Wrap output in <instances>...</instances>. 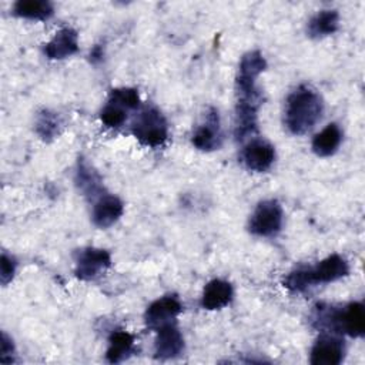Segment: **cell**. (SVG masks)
Here are the masks:
<instances>
[{"label":"cell","instance_id":"6da1fadb","mask_svg":"<svg viewBox=\"0 0 365 365\" xmlns=\"http://www.w3.org/2000/svg\"><path fill=\"white\" fill-rule=\"evenodd\" d=\"M267 61L259 50H252L241 57L235 77V140L242 141L257 131L258 110L262 104V93L257 86V78L265 70Z\"/></svg>","mask_w":365,"mask_h":365},{"label":"cell","instance_id":"7a4b0ae2","mask_svg":"<svg viewBox=\"0 0 365 365\" xmlns=\"http://www.w3.org/2000/svg\"><path fill=\"white\" fill-rule=\"evenodd\" d=\"M322 113L321 96L312 87L301 84L287 97L284 123L291 134L302 135L321 120Z\"/></svg>","mask_w":365,"mask_h":365},{"label":"cell","instance_id":"3957f363","mask_svg":"<svg viewBox=\"0 0 365 365\" xmlns=\"http://www.w3.org/2000/svg\"><path fill=\"white\" fill-rule=\"evenodd\" d=\"M348 274V261L338 254H332L319 261L317 265L299 267L288 272L282 284L289 292H304L309 287L334 282L346 277Z\"/></svg>","mask_w":365,"mask_h":365},{"label":"cell","instance_id":"277c9868","mask_svg":"<svg viewBox=\"0 0 365 365\" xmlns=\"http://www.w3.org/2000/svg\"><path fill=\"white\" fill-rule=\"evenodd\" d=\"M133 135L145 147H160L168 138V124L155 107H144L131 123Z\"/></svg>","mask_w":365,"mask_h":365},{"label":"cell","instance_id":"5b68a950","mask_svg":"<svg viewBox=\"0 0 365 365\" xmlns=\"http://www.w3.org/2000/svg\"><path fill=\"white\" fill-rule=\"evenodd\" d=\"M284 221V211L277 200H264L257 204L252 211L248 230L258 237H274L281 231Z\"/></svg>","mask_w":365,"mask_h":365},{"label":"cell","instance_id":"8992f818","mask_svg":"<svg viewBox=\"0 0 365 365\" xmlns=\"http://www.w3.org/2000/svg\"><path fill=\"white\" fill-rule=\"evenodd\" d=\"M111 265V257L107 250L86 247L76 254L74 274L81 281H91L101 275Z\"/></svg>","mask_w":365,"mask_h":365},{"label":"cell","instance_id":"52a82bcc","mask_svg":"<svg viewBox=\"0 0 365 365\" xmlns=\"http://www.w3.org/2000/svg\"><path fill=\"white\" fill-rule=\"evenodd\" d=\"M182 311V304L175 295H164L153 301L144 314V322L150 329H157L165 324L175 322V318Z\"/></svg>","mask_w":365,"mask_h":365},{"label":"cell","instance_id":"ba28073f","mask_svg":"<svg viewBox=\"0 0 365 365\" xmlns=\"http://www.w3.org/2000/svg\"><path fill=\"white\" fill-rule=\"evenodd\" d=\"M221 141L222 133L220 125V115L217 108L210 107L205 114L204 123L195 128L191 143L195 148L201 151H212L221 145Z\"/></svg>","mask_w":365,"mask_h":365},{"label":"cell","instance_id":"9c48e42d","mask_svg":"<svg viewBox=\"0 0 365 365\" xmlns=\"http://www.w3.org/2000/svg\"><path fill=\"white\" fill-rule=\"evenodd\" d=\"M275 160V148L271 143L255 138L251 140L241 151L242 164L255 173H264L269 170Z\"/></svg>","mask_w":365,"mask_h":365},{"label":"cell","instance_id":"30bf717a","mask_svg":"<svg viewBox=\"0 0 365 365\" xmlns=\"http://www.w3.org/2000/svg\"><path fill=\"white\" fill-rule=\"evenodd\" d=\"M345 355L344 341L335 335H321L311 348L309 362L312 365H338Z\"/></svg>","mask_w":365,"mask_h":365},{"label":"cell","instance_id":"8fae6325","mask_svg":"<svg viewBox=\"0 0 365 365\" xmlns=\"http://www.w3.org/2000/svg\"><path fill=\"white\" fill-rule=\"evenodd\" d=\"M154 354L158 359H171L182 354L184 338L177 327V322L165 324L155 329Z\"/></svg>","mask_w":365,"mask_h":365},{"label":"cell","instance_id":"7c38bea8","mask_svg":"<svg viewBox=\"0 0 365 365\" xmlns=\"http://www.w3.org/2000/svg\"><path fill=\"white\" fill-rule=\"evenodd\" d=\"M74 182L78 191L90 201H96L98 197H101L104 192L103 180L100 174L94 170V167L83 157L77 161V168L74 174Z\"/></svg>","mask_w":365,"mask_h":365},{"label":"cell","instance_id":"4fadbf2b","mask_svg":"<svg viewBox=\"0 0 365 365\" xmlns=\"http://www.w3.org/2000/svg\"><path fill=\"white\" fill-rule=\"evenodd\" d=\"M124 212L123 201L110 192H104L93 202L91 220L96 227L107 228L117 222Z\"/></svg>","mask_w":365,"mask_h":365},{"label":"cell","instance_id":"5bb4252c","mask_svg":"<svg viewBox=\"0 0 365 365\" xmlns=\"http://www.w3.org/2000/svg\"><path fill=\"white\" fill-rule=\"evenodd\" d=\"M78 51V34L73 27L60 29L48 43L44 44V54L50 60H63Z\"/></svg>","mask_w":365,"mask_h":365},{"label":"cell","instance_id":"9a60e30c","mask_svg":"<svg viewBox=\"0 0 365 365\" xmlns=\"http://www.w3.org/2000/svg\"><path fill=\"white\" fill-rule=\"evenodd\" d=\"M234 289L228 281L215 278L205 284L201 295V307L208 311L221 309L232 299Z\"/></svg>","mask_w":365,"mask_h":365},{"label":"cell","instance_id":"2e32d148","mask_svg":"<svg viewBox=\"0 0 365 365\" xmlns=\"http://www.w3.org/2000/svg\"><path fill=\"white\" fill-rule=\"evenodd\" d=\"M134 352V336L123 329L113 331L108 336V348L106 359L110 364H118L127 359Z\"/></svg>","mask_w":365,"mask_h":365},{"label":"cell","instance_id":"e0dca14e","mask_svg":"<svg viewBox=\"0 0 365 365\" xmlns=\"http://www.w3.org/2000/svg\"><path fill=\"white\" fill-rule=\"evenodd\" d=\"M342 141V131L336 123L328 124L322 131L312 138V151L318 157H329L336 153Z\"/></svg>","mask_w":365,"mask_h":365},{"label":"cell","instance_id":"ac0fdd59","mask_svg":"<svg viewBox=\"0 0 365 365\" xmlns=\"http://www.w3.org/2000/svg\"><path fill=\"white\" fill-rule=\"evenodd\" d=\"M339 27V14L336 10H321L311 17L307 33L312 38H322L334 34Z\"/></svg>","mask_w":365,"mask_h":365},{"label":"cell","instance_id":"d6986e66","mask_svg":"<svg viewBox=\"0 0 365 365\" xmlns=\"http://www.w3.org/2000/svg\"><path fill=\"white\" fill-rule=\"evenodd\" d=\"M13 14L27 20H48L54 14V6L47 0H19L13 6Z\"/></svg>","mask_w":365,"mask_h":365},{"label":"cell","instance_id":"ffe728a7","mask_svg":"<svg viewBox=\"0 0 365 365\" xmlns=\"http://www.w3.org/2000/svg\"><path fill=\"white\" fill-rule=\"evenodd\" d=\"M36 133L44 141L54 140L61 133V118L51 110H41L36 118Z\"/></svg>","mask_w":365,"mask_h":365},{"label":"cell","instance_id":"44dd1931","mask_svg":"<svg viewBox=\"0 0 365 365\" xmlns=\"http://www.w3.org/2000/svg\"><path fill=\"white\" fill-rule=\"evenodd\" d=\"M127 111L128 110H125L121 104L113 100H107L106 106L100 111V120L104 125L110 128H118L125 121Z\"/></svg>","mask_w":365,"mask_h":365},{"label":"cell","instance_id":"7402d4cb","mask_svg":"<svg viewBox=\"0 0 365 365\" xmlns=\"http://www.w3.org/2000/svg\"><path fill=\"white\" fill-rule=\"evenodd\" d=\"M110 100L121 104L127 110H134L140 106V96L135 88L131 87H118L113 88L108 96Z\"/></svg>","mask_w":365,"mask_h":365},{"label":"cell","instance_id":"603a6c76","mask_svg":"<svg viewBox=\"0 0 365 365\" xmlns=\"http://www.w3.org/2000/svg\"><path fill=\"white\" fill-rule=\"evenodd\" d=\"M16 267H17V262L16 259L9 255L7 252H1V258H0V281H1V285H7L13 277H14V272H16Z\"/></svg>","mask_w":365,"mask_h":365},{"label":"cell","instance_id":"cb8c5ba5","mask_svg":"<svg viewBox=\"0 0 365 365\" xmlns=\"http://www.w3.org/2000/svg\"><path fill=\"white\" fill-rule=\"evenodd\" d=\"M1 349H0V361L3 364H11L14 361V345L11 338L6 334L1 332Z\"/></svg>","mask_w":365,"mask_h":365},{"label":"cell","instance_id":"d4e9b609","mask_svg":"<svg viewBox=\"0 0 365 365\" xmlns=\"http://www.w3.org/2000/svg\"><path fill=\"white\" fill-rule=\"evenodd\" d=\"M88 57H90V61H91V63H98V61L103 58V47H101L100 44L94 46V47L91 48Z\"/></svg>","mask_w":365,"mask_h":365}]
</instances>
